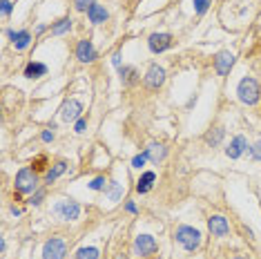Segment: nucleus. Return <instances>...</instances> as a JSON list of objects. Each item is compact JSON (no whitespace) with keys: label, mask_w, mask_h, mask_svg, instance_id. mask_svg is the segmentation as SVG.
<instances>
[{"label":"nucleus","mask_w":261,"mask_h":259,"mask_svg":"<svg viewBox=\"0 0 261 259\" xmlns=\"http://www.w3.org/2000/svg\"><path fill=\"white\" fill-rule=\"evenodd\" d=\"M259 83L254 81V78L246 76L239 81V85H237V96H239V101L243 105H254L259 101Z\"/></svg>","instance_id":"f257e3e1"},{"label":"nucleus","mask_w":261,"mask_h":259,"mask_svg":"<svg viewBox=\"0 0 261 259\" xmlns=\"http://www.w3.org/2000/svg\"><path fill=\"white\" fill-rule=\"evenodd\" d=\"M52 215L60 221H74V219L81 217V206L72 199H63V201H56L52 208Z\"/></svg>","instance_id":"f03ea898"},{"label":"nucleus","mask_w":261,"mask_h":259,"mask_svg":"<svg viewBox=\"0 0 261 259\" xmlns=\"http://www.w3.org/2000/svg\"><path fill=\"white\" fill-rule=\"evenodd\" d=\"M174 237H177V241L185 250H197L199 246H201V233L192 226H179Z\"/></svg>","instance_id":"7ed1b4c3"},{"label":"nucleus","mask_w":261,"mask_h":259,"mask_svg":"<svg viewBox=\"0 0 261 259\" xmlns=\"http://www.w3.org/2000/svg\"><path fill=\"white\" fill-rule=\"evenodd\" d=\"M38 188V177L31 168H22V170L16 174V190L22 195H31L34 190Z\"/></svg>","instance_id":"20e7f679"},{"label":"nucleus","mask_w":261,"mask_h":259,"mask_svg":"<svg viewBox=\"0 0 261 259\" xmlns=\"http://www.w3.org/2000/svg\"><path fill=\"white\" fill-rule=\"evenodd\" d=\"M65 255H67V246H65V241L58 237L49 239L47 244L43 246V259H65Z\"/></svg>","instance_id":"39448f33"},{"label":"nucleus","mask_w":261,"mask_h":259,"mask_svg":"<svg viewBox=\"0 0 261 259\" xmlns=\"http://www.w3.org/2000/svg\"><path fill=\"white\" fill-rule=\"evenodd\" d=\"M83 114V103L76 99H70L63 103V108H60V119L65 123H72V121H78Z\"/></svg>","instance_id":"423d86ee"},{"label":"nucleus","mask_w":261,"mask_h":259,"mask_svg":"<svg viewBox=\"0 0 261 259\" xmlns=\"http://www.w3.org/2000/svg\"><path fill=\"white\" fill-rule=\"evenodd\" d=\"M156 250V241L152 235H139L134 241V255L136 257H150Z\"/></svg>","instance_id":"0eeeda50"},{"label":"nucleus","mask_w":261,"mask_h":259,"mask_svg":"<svg viewBox=\"0 0 261 259\" xmlns=\"http://www.w3.org/2000/svg\"><path fill=\"white\" fill-rule=\"evenodd\" d=\"M143 83L147 89H158L166 83V70L158 65H150V70H147V74L143 76Z\"/></svg>","instance_id":"6e6552de"},{"label":"nucleus","mask_w":261,"mask_h":259,"mask_svg":"<svg viewBox=\"0 0 261 259\" xmlns=\"http://www.w3.org/2000/svg\"><path fill=\"white\" fill-rule=\"evenodd\" d=\"M147 47L154 54L166 52V49L172 47V36H170V34H152V36L147 38Z\"/></svg>","instance_id":"1a4fd4ad"},{"label":"nucleus","mask_w":261,"mask_h":259,"mask_svg":"<svg viewBox=\"0 0 261 259\" xmlns=\"http://www.w3.org/2000/svg\"><path fill=\"white\" fill-rule=\"evenodd\" d=\"M232 65H235V54H230V52H221L214 58V70H217L219 76H228Z\"/></svg>","instance_id":"9d476101"},{"label":"nucleus","mask_w":261,"mask_h":259,"mask_svg":"<svg viewBox=\"0 0 261 259\" xmlns=\"http://www.w3.org/2000/svg\"><path fill=\"white\" fill-rule=\"evenodd\" d=\"M7 36L11 38V45H14V47L18 49V52L27 49V47H29V43H31V34H29V31H25V29H20V31L9 29V31H7Z\"/></svg>","instance_id":"9b49d317"},{"label":"nucleus","mask_w":261,"mask_h":259,"mask_svg":"<svg viewBox=\"0 0 261 259\" xmlns=\"http://www.w3.org/2000/svg\"><path fill=\"white\" fill-rule=\"evenodd\" d=\"M208 228H210V233H212L214 237H225V235L230 233L228 221H225V219L221 217V215L210 217V219H208Z\"/></svg>","instance_id":"f8f14e48"},{"label":"nucleus","mask_w":261,"mask_h":259,"mask_svg":"<svg viewBox=\"0 0 261 259\" xmlns=\"http://www.w3.org/2000/svg\"><path fill=\"white\" fill-rule=\"evenodd\" d=\"M246 150H248V141H246V137H241L239 134V137H235L230 141V145L225 148V154H228L230 159H239Z\"/></svg>","instance_id":"ddd939ff"},{"label":"nucleus","mask_w":261,"mask_h":259,"mask_svg":"<svg viewBox=\"0 0 261 259\" xmlns=\"http://www.w3.org/2000/svg\"><path fill=\"white\" fill-rule=\"evenodd\" d=\"M76 58L81 60V63H92V60L96 58V49L92 41H81L76 47Z\"/></svg>","instance_id":"4468645a"},{"label":"nucleus","mask_w":261,"mask_h":259,"mask_svg":"<svg viewBox=\"0 0 261 259\" xmlns=\"http://www.w3.org/2000/svg\"><path fill=\"white\" fill-rule=\"evenodd\" d=\"M87 16H89V22H94V25H101V22L107 20V9L103 5H92V7L87 9Z\"/></svg>","instance_id":"2eb2a0df"},{"label":"nucleus","mask_w":261,"mask_h":259,"mask_svg":"<svg viewBox=\"0 0 261 259\" xmlns=\"http://www.w3.org/2000/svg\"><path fill=\"white\" fill-rule=\"evenodd\" d=\"M118 74H121V83H123V85H134V83L139 81V72H136L134 67H129V65H121V67H118Z\"/></svg>","instance_id":"dca6fc26"},{"label":"nucleus","mask_w":261,"mask_h":259,"mask_svg":"<svg viewBox=\"0 0 261 259\" xmlns=\"http://www.w3.org/2000/svg\"><path fill=\"white\" fill-rule=\"evenodd\" d=\"M154 181H156V174L154 172H145L143 177L139 179V183H136V192H141V195L150 192V188H152V183Z\"/></svg>","instance_id":"f3484780"},{"label":"nucleus","mask_w":261,"mask_h":259,"mask_svg":"<svg viewBox=\"0 0 261 259\" xmlns=\"http://www.w3.org/2000/svg\"><path fill=\"white\" fill-rule=\"evenodd\" d=\"M145 152H147V156H150L152 163H158V161L166 159V148H163V145H158V143H152L150 148H145Z\"/></svg>","instance_id":"a211bd4d"},{"label":"nucleus","mask_w":261,"mask_h":259,"mask_svg":"<svg viewBox=\"0 0 261 259\" xmlns=\"http://www.w3.org/2000/svg\"><path fill=\"white\" fill-rule=\"evenodd\" d=\"M45 74H47V65H43V63H29L25 67L27 78H38V76H45Z\"/></svg>","instance_id":"6ab92c4d"},{"label":"nucleus","mask_w":261,"mask_h":259,"mask_svg":"<svg viewBox=\"0 0 261 259\" xmlns=\"http://www.w3.org/2000/svg\"><path fill=\"white\" fill-rule=\"evenodd\" d=\"M223 137H225L223 127H214V130H210V132L206 134V143L212 145V148H217L221 141H223Z\"/></svg>","instance_id":"aec40b11"},{"label":"nucleus","mask_w":261,"mask_h":259,"mask_svg":"<svg viewBox=\"0 0 261 259\" xmlns=\"http://www.w3.org/2000/svg\"><path fill=\"white\" fill-rule=\"evenodd\" d=\"M105 195H107V199H110V201H118V199L123 197V183L112 181V183L105 188Z\"/></svg>","instance_id":"412c9836"},{"label":"nucleus","mask_w":261,"mask_h":259,"mask_svg":"<svg viewBox=\"0 0 261 259\" xmlns=\"http://www.w3.org/2000/svg\"><path fill=\"white\" fill-rule=\"evenodd\" d=\"M65 170H67V163H65V161H58V163H56V166L52 168V170H49L47 174H45V181H47V183H54L56 179H58V177H60V174H63Z\"/></svg>","instance_id":"4be33fe9"},{"label":"nucleus","mask_w":261,"mask_h":259,"mask_svg":"<svg viewBox=\"0 0 261 259\" xmlns=\"http://www.w3.org/2000/svg\"><path fill=\"white\" fill-rule=\"evenodd\" d=\"M76 259H101V250L94 246H83L76 250Z\"/></svg>","instance_id":"5701e85b"},{"label":"nucleus","mask_w":261,"mask_h":259,"mask_svg":"<svg viewBox=\"0 0 261 259\" xmlns=\"http://www.w3.org/2000/svg\"><path fill=\"white\" fill-rule=\"evenodd\" d=\"M70 29H72V18H60L52 27V34H54V36H63V34H67Z\"/></svg>","instance_id":"b1692460"},{"label":"nucleus","mask_w":261,"mask_h":259,"mask_svg":"<svg viewBox=\"0 0 261 259\" xmlns=\"http://www.w3.org/2000/svg\"><path fill=\"white\" fill-rule=\"evenodd\" d=\"M145 161H150V156H147V152H141V154H136L134 159H132V166H134V168H139V170H141V168L145 166Z\"/></svg>","instance_id":"393cba45"},{"label":"nucleus","mask_w":261,"mask_h":259,"mask_svg":"<svg viewBox=\"0 0 261 259\" xmlns=\"http://www.w3.org/2000/svg\"><path fill=\"white\" fill-rule=\"evenodd\" d=\"M92 5H96V0H74V7L78 11H87Z\"/></svg>","instance_id":"a878e982"},{"label":"nucleus","mask_w":261,"mask_h":259,"mask_svg":"<svg viewBox=\"0 0 261 259\" xmlns=\"http://www.w3.org/2000/svg\"><path fill=\"white\" fill-rule=\"evenodd\" d=\"M210 7V0H194V11L197 14H206Z\"/></svg>","instance_id":"bb28decb"},{"label":"nucleus","mask_w":261,"mask_h":259,"mask_svg":"<svg viewBox=\"0 0 261 259\" xmlns=\"http://www.w3.org/2000/svg\"><path fill=\"white\" fill-rule=\"evenodd\" d=\"M89 188H92V190H105V188H107V185H105V179H103V177H96L94 181L89 183Z\"/></svg>","instance_id":"cd10ccee"},{"label":"nucleus","mask_w":261,"mask_h":259,"mask_svg":"<svg viewBox=\"0 0 261 259\" xmlns=\"http://www.w3.org/2000/svg\"><path fill=\"white\" fill-rule=\"evenodd\" d=\"M250 156L254 161H261V141H257V143L250 148Z\"/></svg>","instance_id":"c85d7f7f"},{"label":"nucleus","mask_w":261,"mask_h":259,"mask_svg":"<svg viewBox=\"0 0 261 259\" xmlns=\"http://www.w3.org/2000/svg\"><path fill=\"white\" fill-rule=\"evenodd\" d=\"M43 199H45V192H43V190H38L36 195H31L29 204H31V206H41V204H43Z\"/></svg>","instance_id":"c756f323"},{"label":"nucleus","mask_w":261,"mask_h":259,"mask_svg":"<svg viewBox=\"0 0 261 259\" xmlns=\"http://www.w3.org/2000/svg\"><path fill=\"white\" fill-rule=\"evenodd\" d=\"M85 127H87V121H85L83 116H81V119L76 121V125H74V130H76L78 134H83V132H85Z\"/></svg>","instance_id":"7c9ffc66"},{"label":"nucleus","mask_w":261,"mask_h":259,"mask_svg":"<svg viewBox=\"0 0 261 259\" xmlns=\"http://www.w3.org/2000/svg\"><path fill=\"white\" fill-rule=\"evenodd\" d=\"M54 127H49V130H45V132L41 134V139L45 141V143H49V141H54V132H52Z\"/></svg>","instance_id":"2f4dec72"},{"label":"nucleus","mask_w":261,"mask_h":259,"mask_svg":"<svg viewBox=\"0 0 261 259\" xmlns=\"http://www.w3.org/2000/svg\"><path fill=\"white\" fill-rule=\"evenodd\" d=\"M0 5H3V16H9L11 14V3H9V0H3Z\"/></svg>","instance_id":"473e14b6"},{"label":"nucleus","mask_w":261,"mask_h":259,"mask_svg":"<svg viewBox=\"0 0 261 259\" xmlns=\"http://www.w3.org/2000/svg\"><path fill=\"white\" fill-rule=\"evenodd\" d=\"M112 65H114V67H121V54H114V56H112Z\"/></svg>","instance_id":"72a5a7b5"},{"label":"nucleus","mask_w":261,"mask_h":259,"mask_svg":"<svg viewBox=\"0 0 261 259\" xmlns=\"http://www.w3.org/2000/svg\"><path fill=\"white\" fill-rule=\"evenodd\" d=\"M11 215H14V217L22 215V208H16V206H11Z\"/></svg>","instance_id":"f704fd0d"},{"label":"nucleus","mask_w":261,"mask_h":259,"mask_svg":"<svg viewBox=\"0 0 261 259\" xmlns=\"http://www.w3.org/2000/svg\"><path fill=\"white\" fill-rule=\"evenodd\" d=\"M43 163H45V159H43V156H41V159H36V163H34V166H36V170H43Z\"/></svg>","instance_id":"c9c22d12"},{"label":"nucleus","mask_w":261,"mask_h":259,"mask_svg":"<svg viewBox=\"0 0 261 259\" xmlns=\"http://www.w3.org/2000/svg\"><path fill=\"white\" fill-rule=\"evenodd\" d=\"M125 208H127V212H132V215H134V212H136V206H134V204H127Z\"/></svg>","instance_id":"e433bc0d"},{"label":"nucleus","mask_w":261,"mask_h":259,"mask_svg":"<svg viewBox=\"0 0 261 259\" xmlns=\"http://www.w3.org/2000/svg\"><path fill=\"white\" fill-rule=\"evenodd\" d=\"M116 259H127V257H125V255H118V257H116Z\"/></svg>","instance_id":"4c0bfd02"},{"label":"nucleus","mask_w":261,"mask_h":259,"mask_svg":"<svg viewBox=\"0 0 261 259\" xmlns=\"http://www.w3.org/2000/svg\"><path fill=\"white\" fill-rule=\"evenodd\" d=\"M235 259H248V257H235Z\"/></svg>","instance_id":"58836bf2"}]
</instances>
